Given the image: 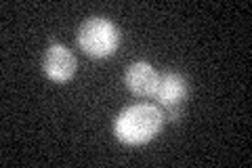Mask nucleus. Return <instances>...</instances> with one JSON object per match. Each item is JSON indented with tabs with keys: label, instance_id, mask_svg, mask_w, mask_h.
Here are the masks:
<instances>
[{
	"label": "nucleus",
	"instance_id": "20e7f679",
	"mask_svg": "<svg viewBox=\"0 0 252 168\" xmlns=\"http://www.w3.org/2000/svg\"><path fill=\"white\" fill-rule=\"evenodd\" d=\"M158 71L147 61H135L126 67L124 84L137 97H154L158 86Z\"/></svg>",
	"mask_w": 252,
	"mask_h": 168
},
{
	"label": "nucleus",
	"instance_id": "f03ea898",
	"mask_svg": "<svg viewBox=\"0 0 252 168\" xmlns=\"http://www.w3.org/2000/svg\"><path fill=\"white\" fill-rule=\"evenodd\" d=\"M122 42V34L114 21L105 17H89L78 30V46L89 57H112Z\"/></svg>",
	"mask_w": 252,
	"mask_h": 168
},
{
	"label": "nucleus",
	"instance_id": "f257e3e1",
	"mask_svg": "<svg viewBox=\"0 0 252 168\" xmlns=\"http://www.w3.org/2000/svg\"><path fill=\"white\" fill-rule=\"evenodd\" d=\"M164 126V114L158 105L137 103L124 107L114 122V134L124 145H145Z\"/></svg>",
	"mask_w": 252,
	"mask_h": 168
},
{
	"label": "nucleus",
	"instance_id": "7ed1b4c3",
	"mask_svg": "<svg viewBox=\"0 0 252 168\" xmlns=\"http://www.w3.org/2000/svg\"><path fill=\"white\" fill-rule=\"evenodd\" d=\"M76 55L63 44H51L42 55V71L53 82H67L76 74Z\"/></svg>",
	"mask_w": 252,
	"mask_h": 168
},
{
	"label": "nucleus",
	"instance_id": "39448f33",
	"mask_svg": "<svg viewBox=\"0 0 252 168\" xmlns=\"http://www.w3.org/2000/svg\"><path fill=\"white\" fill-rule=\"evenodd\" d=\"M187 95H189L187 80L181 74H175V71H166V74L158 76V86L152 99L160 103V107H168V105H183Z\"/></svg>",
	"mask_w": 252,
	"mask_h": 168
}]
</instances>
